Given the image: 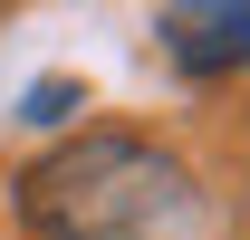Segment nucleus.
Returning a JSON list of instances; mask_svg holds the SVG:
<instances>
[{
	"label": "nucleus",
	"instance_id": "obj_3",
	"mask_svg": "<svg viewBox=\"0 0 250 240\" xmlns=\"http://www.w3.org/2000/svg\"><path fill=\"white\" fill-rule=\"evenodd\" d=\"M67 106H77V87H39V96H29V116H39V125H58Z\"/></svg>",
	"mask_w": 250,
	"mask_h": 240
},
{
	"label": "nucleus",
	"instance_id": "obj_4",
	"mask_svg": "<svg viewBox=\"0 0 250 240\" xmlns=\"http://www.w3.org/2000/svg\"><path fill=\"white\" fill-rule=\"evenodd\" d=\"M241 240H250V202H241Z\"/></svg>",
	"mask_w": 250,
	"mask_h": 240
},
{
	"label": "nucleus",
	"instance_id": "obj_1",
	"mask_svg": "<svg viewBox=\"0 0 250 240\" xmlns=\"http://www.w3.org/2000/svg\"><path fill=\"white\" fill-rule=\"evenodd\" d=\"M20 211L39 240H212V202L183 154L154 135H67L20 173Z\"/></svg>",
	"mask_w": 250,
	"mask_h": 240
},
{
	"label": "nucleus",
	"instance_id": "obj_2",
	"mask_svg": "<svg viewBox=\"0 0 250 240\" xmlns=\"http://www.w3.org/2000/svg\"><path fill=\"white\" fill-rule=\"evenodd\" d=\"M154 39H164V58L192 67V77L250 67V10H241V0H183V10L154 20Z\"/></svg>",
	"mask_w": 250,
	"mask_h": 240
}]
</instances>
